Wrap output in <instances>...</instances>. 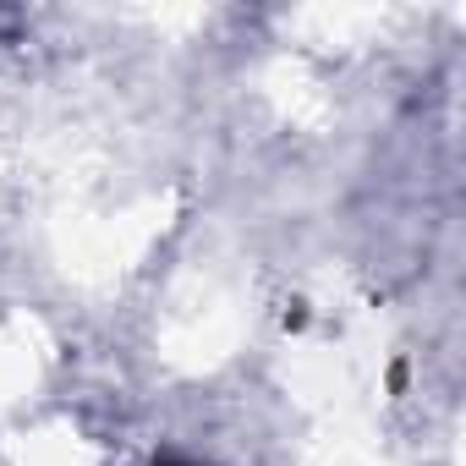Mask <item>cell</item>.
<instances>
[{
    "label": "cell",
    "instance_id": "cell-1",
    "mask_svg": "<svg viewBox=\"0 0 466 466\" xmlns=\"http://www.w3.org/2000/svg\"><path fill=\"white\" fill-rule=\"evenodd\" d=\"M154 466H208V461H192V455H165V461H154Z\"/></svg>",
    "mask_w": 466,
    "mask_h": 466
}]
</instances>
